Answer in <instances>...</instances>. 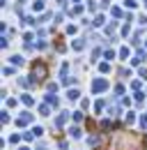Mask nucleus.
Instances as JSON below:
<instances>
[{
  "label": "nucleus",
  "mask_w": 147,
  "mask_h": 150,
  "mask_svg": "<svg viewBox=\"0 0 147 150\" xmlns=\"http://www.w3.org/2000/svg\"><path fill=\"white\" fill-rule=\"evenodd\" d=\"M108 88V83L104 81V79H99V81H92V93H101V90H106Z\"/></svg>",
  "instance_id": "f257e3e1"
},
{
  "label": "nucleus",
  "mask_w": 147,
  "mask_h": 150,
  "mask_svg": "<svg viewBox=\"0 0 147 150\" xmlns=\"http://www.w3.org/2000/svg\"><path fill=\"white\" fill-rule=\"evenodd\" d=\"M69 134H71L74 139H80V136H83V134H80V127H71V129H69Z\"/></svg>",
  "instance_id": "f03ea898"
},
{
  "label": "nucleus",
  "mask_w": 147,
  "mask_h": 150,
  "mask_svg": "<svg viewBox=\"0 0 147 150\" xmlns=\"http://www.w3.org/2000/svg\"><path fill=\"white\" fill-rule=\"evenodd\" d=\"M78 95H80L78 90H69V99H78Z\"/></svg>",
  "instance_id": "7ed1b4c3"
},
{
  "label": "nucleus",
  "mask_w": 147,
  "mask_h": 150,
  "mask_svg": "<svg viewBox=\"0 0 147 150\" xmlns=\"http://www.w3.org/2000/svg\"><path fill=\"white\" fill-rule=\"evenodd\" d=\"M74 120H76V122H80V120H83V113L76 111V113H74Z\"/></svg>",
  "instance_id": "20e7f679"
},
{
  "label": "nucleus",
  "mask_w": 147,
  "mask_h": 150,
  "mask_svg": "<svg viewBox=\"0 0 147 150\" xmlns=\"http://www.w3.org/2000/svg\"><path fill=\"white\" fill-rule=\"evenodd\" d=\"M39 111H41V115H48V106H44V104H41V106H39Z\"/></svg>",
  "instance_id": "39448f33"
},
{
  "label": "nucleus",
  "mask_w": 147,
  "mask_h": 150,
  "mask_svg": "<svg viewBox=\"0 0 147 150\" xmlns=\"http://www.w3.org/2000/svg\"><path fill=\"white\" fill-rule=\"evenodd\" d=\"M32 132H35V136H41V134H44V129H41V127H35Z\"/></svg>",
  "instance_id": "423d86ee"
}]
</instances>
